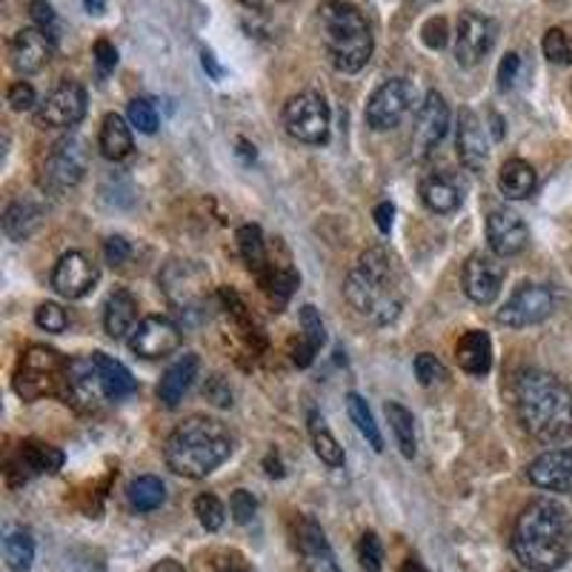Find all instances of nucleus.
I'll list each match as a JSON object with an SVG mask.
<instances>
[{"mask_svg":"<svg viewBox=\"0 0 572 572\" xmlns=\"http://www.w3.org/2000/svg\"><path fill=\"white\" fill-rule=\"evenodd\" d=\"M504 278H507V269H504V258H498L496 252H473L460 273L464 293L478 307H487L501 295Z\"/></svg>","mask_w":572,"mask_h":572,"instance_id":"f8f14e48","label":"nucleus"},{"mask_svg":"<svg viewBox=\"0 0 572 572\" xmlns=\"http://www.w3.org/2000/svg\"><path fill=\"white\" fill-rule=\"evenodd\" d=\"M86 172V149L81 138L57 140L52 152L46 155L41 169V189L50 195H63L84 181Z\"/></svg>","mask_w":572,"mask_h":572,"instance_id":"1a4fd4ad","label":"nucleus"},{"mask_svg":"<svg viewBox=\"0 0 572 572\" xmlns=\"http://www.w3.org/2000/svg\"><path fill=\"white\" fill-rule=\"evenodd\" d=\"M455 358H458L460 370L469 372V375H487L492 370V341L484 329H473L458 341Z\"/></svg>","mask_w":572,"mask_h":572,"instance_id":"cd10ccee","label":"nucleus"},{"mask_svg":"<svg viewBox=\"0 0 572 572\" xmlns=\"http://www.w3.org/2000/svg\"><path fill=\"white\" fill-rule=\"evenodd\" d=\"M7 100L14 113H29V109H35L38 95L35 89H32V84H27V81H14L7 92Z\"/></svg>","mask_w":572,"mask_h":572,"instance_id":"de8ad7c7","label":"nucleus"},{"mask_svg":"<svg viewBox=\"0 0 572 572\" xmlns=\"http://www.w3.org/2000/svg\"><path fill=\"white\" fill-rule=\"evenodd\" d=\"M347 412H349V421L358 426V433L367 438V444H370L375 453H384V435H381V430H378L375 419H372L370 406H367V401L358 395V392H349L347 395Z\"/></svg>","mask_w":572,"mask_h":572,"instance_id":"58836bf2","label":"nucleus"},{"mask_svg":"<svg viewBox=\"0 0 572 572\" xmlns=\"http://www.w3.org/2000/svg\"><path fill=\"white\" fill-rule=\"evenodd\" d=\"M70 361L50 347H29L14 367L12 386L23 401H41L46 395H63Z\"/></svg>","mask_w":572,"mask_h":572,"instance_id":"423d86ee","label":"nucleus"},{"mask_svg":"<svg viewBox=\"0 0 572 572\" xmlns=\"http://www.w3.org/2000/svg\"><path fill=\"white\" fill-rule=\"evenodd\" d=\"M404 572H430V570H426V566L421 564L419 559H410V561H406V564H404Z\"/></svg>","mask_w":572,"mask_h":572,"instance_id":"bf43d9fd","label":"nucleus"},{"mask_svg":"<svg viewBox=\"0 0 572 572\" xmlns=\"http://www.w3.org/2000/svg\"><path fill=\"white\" fill-rule=\"evenodd\" d=\"M84 7L89 9L92 14H104V9H106V3L104 0H84Z\"/></svg>","mask_w":572,"mask_h":572,"instance_id":"13d9d810","label":"nucleus"},{"mask_svg":"<svg viewBox=\"0 0 572 572\" xmlns=\"http://www.w3.org/2000/svg\"><path fill=\"white\" fill-rule=\"evenodd\" d=\"M572 550V518L555 498H536L512 530V555L527 572H555Z\"/></svg>","mask_w":572,"mask_h":572,"instance_id":"f257e3e1","label":"nucleus"},{"mask_svg":"<svg viewBox=\"0 0 572 572\" xmlns=\"http://www.w3.org/2000/svg\"><path fill=\"white\" fill-rule=\"evenodd\" d=\"M284 126L300 144L321 147L329 140V106L318 92H300L284 106Z\"/></svg>","mask_w":572,"mask_h":572,"instance_id":"6e6552de","label":"nucleus"},{"mask_svg":"<svg viewBox=\"0 0 572 572\" xmlns=\"http://www.w3.org/2000/svg\"><path fill=\"white\" fill-rule=\"evenodd\" d=\"M415 375H419L421 386H435L447 378V367L435 356H430V352H421V356L415 358Z\"/></svg>","mask_w":572,"mask_h":572,"instance_id":"c03bdc74","label":"nucleus"},{"mask_svg":"<svg viewBox=\"0 0 572 572\" xmlns=\"http://www.w3.org/2000/svg\"><path fill=\"white\" fill-rule=\"evenodd\" d=\"M183 343V332L181 327L163 315H149L144 321L135 327V332L129 336V349H133L138 358H167L172 352H178Z\"/></svg>","mask_w":572,"mask_h":572,"instance_id":"dca6fc26","label":"nucleus"},{"mask_svg":"<svg viewBox=\"0 0 572 572\" xmlns=\"http://www.w3.org/2000/svg\"><path fill=\"white\" fill-rule=\"evenodd\" d=\"M516 410L527 435L541 444H559L572 435V390L552 372H518Z\"/></svg>","mask_w":572,"mask_h":572,"instance_id":"f03ea898","label":"nucleus"},{"mask_svg":"<svg viewBox=\"0 0 572 572\" xmlns=\"http://www.w3.org/2000/svg\"><path fill=\"white\" fill-rule=\"evenodd\" d=\"M421 41H424V46H430V50H444L449 41V27L444 18H430V21L424 23V29H421Z\"/></svg>","mask_w":572,"mask_h":572,"instance_id":"09e8293b","label":"nucleus"},{"mask_svg":"<svg viewBox=\"0 0 572 572\" xmlns=\"http://www.w3.org/2000/svg\"><path fill=\"white\" fill-rule=\"evenodd\" d=\"M195 516L198 521H201L203 530H221L226 521V510L224 504L218 501V496H212V492H203V496L195 498Z\"/></svg>","mask_w":572,"mask_h":572,"instance_id":"a19ab883","label":"nucleus"},{"mask_svg":"<svg viewBox=\"0 0 572 572\" xmlns=\"http://www.w3.org/2000/svg\"><path fill=\"white\" fill-rule=\"evenodd\" d=\"M498 27L492 18L478 12H460L458 29H455V61L460 66H475L496 46Z\"/></svg>","mask_w":572,"mask_h":572,"instance_id":"ddd939ff","label":"nucleus"},{"mask_svg":"<svg viewBox=\"0 0 572 572\" xmlns=\"http://www.w3.org/2000/svg\"><path fill=\"white\" fill-rule=\"evenodd\" d=\"M95 61H98V70L106 75V72H113L118 66V50L109 41H98L95 43Z\"/></svg>","mask_w":572,"mask_h":572,"instance_id":"603ef678","label":"nucleus"},{"mask_svg":"<svg viewBox=\"0 0 572 572\" xmlns=\"http://www.w3.org/2000/svg\"><path fill=\"white\" fill-rule=\"evenodd\" d=\"M541 52L555 66H572V35H566L564 29H547Z\"/></svg>","mask_w":572,"mask_h":572,"instance_id":"ea45409f","label":"nucleus"},{"mask_svg":"<svg viewBox=\"0 0 572 572\" xmlns=\"http://www.w3.org/2000/svg\"><path fill=\"white\" fill-rule=\"evenodd\" d=\"M86 115V89L77 81H61L46 95L38 109V124L43 129H70L77 126Z\"/></svg>","mask_w":572,"mask_h":572,"instance_id":"4468645a","label":"nucleus"},{"mask_svg":"<svg viewBox=\"0 0 572 572\" xmlns=\"http://www.w3.org/2000/svg\"><path fill=\"white\" fill-rule=\"evenodd\" d=\"M230 512L237 523H250L258 512V498L252 496L250 489H235L230 498Z\"/></svg>","mask_w":572,"mask_h":572,"instance_id":"49530a36","label":"nucleus"},{"mask_svg":"<svg viewBox=\"0 0 572 572\" xmlns=\"http://www.w3.org/2000/svg\"><path fill=\"white\" fill-rule=\"evenodd\" d=\"M226 572H244V570H226Z\"/></svg>","mask_w":572,"mask_h":572,"instance_id":"680f3d73","label":"nucleus"},{"mask_svg":"<svg viewBox=\"0 0 572 572\" xmlns=\"http://www.w3.org/2000/svg\"><path fill=\"white\" fill-rule=\"evenodd\" d=\"M135 321H138V300H135V295L129 289H115L104 309L106 336L113 338V341H120L129 332H135Z\"/></svg>","mask_w":572,"mask_h":572,"instance_id":"bb28decb","label":"nucleus"},{"mask_svg":"<svg viewBox=\"0 0 572 572\" xmlns=\"http://www.w3.org/2000/svg\"><path fill=\"white\" fill-rule=\"evenodd\" d=\"M66 404H72L81 412L98 410L100 401L106 399L104 384H100L98 367L89 358H72L70 367H66V384H63V395Z\"/></svg>","mask_w":572,"mask_h":572,"instance_id":"f3484780","label":"nucleus"},{"mask_svg":"<svg viewBox=\"0 0 572 572\" xmlns=\"http://www.w3.org/2000/svg\"><path fill=\"white\" fill-rule=\"evenodd\" d=\"M518 66H521V61H518L516 52H507L501 66H498V84H501V89H510L512 81H516L518 75Z\"/></svg>","mask_w":572,"mask_h":572,"instance_id":"864d4df0","label":"nucleus"},{"mask_svg":"<svg viewBox=\"0 0 572 572\" xmlns=\"http://www.w3.org/2000/svg\"><path fill=\"white\" fill-rule=\"evenodd\" d=\"M552 309H555V295H552L550 286L521 284L498 313V324L510 329L536 327V324L550 318Z\"/></svg>","mask_w":572,"mask_h":572,"instance_id":"9d476101","label":"nucleus"},{"mask_svg":"<svg viewBox=\"0 0 572 572\" xmlns=\"http://www.w3.org/2000/svg\"><path fill=\"white\" fill-rule=\"evenodd\" d=\"M63 467V453L52 444H41V441H27L21 444L18 455L9 460V481L27 484L35 475H52Z\"/></svg>","mask_w":572,"mask_h":572,"instance_id":"6ab92c4d","label":"nucleus"},{"mask_svg":"<svg viewBox=\"0 0 572 572\" xmlns=\"http://www.w3.org/2000/svg\"><path fill=\"white\" fill-rule=\"evenodd\" d=\"M343 293H347L349 304L358 309V315L370 318L378 327L395 321L404 307L401 278L392 266V258L381 246L363 252L356 269L349 273Z\"/></svg>","mask_w":572,"mask_h":572,"instance_id":"20e7f679","label":"nucleus"},{"mask_svg":"<svg viewBox=\"0 0 572 572\" xmlns=\"http://www.w3.org/2000/svg\"><path fill=\"white\" fill-rule=\"evenodd\" d=\"M392 218H395V206H392L390 201L378 203V206H375V226H378V230H381V232H384V235H390Z\"/></svg>","mask_w":572,"mask_h":572,"instance_id":"5fc2aeb1","label":"nucleus"},{"mask_svg":"<svg viewBox=\"0 0 572 572\" xmlns=\"http://www.w3.org/2000/svg\"><path fill=\"white\" fill-rule=\"evenodd\" d=\"M241 3H244V7H250V9H261L266 0H241Z\"/></svg>","mask_w":572,"mask_h":572,"instance_id":"052dcab7","label":"nucleus"},{"mask_svg":"<svg viewBox=\"0 0 572 572\" xmlns=\"http://www.w3.org/2000/svg\"><path fill=\"white\" fill-rule=\"evenodd\" d=\"M455 149H458L460 163L469 172H484L489 161V140L481 118L473 109H460L458 113V135H455Z\"/></svg>","mask_w":572,"mask_h":572,"instance_id":"4be33fe9","label":"nucleus"},{"mask_svg":"<svg viewBox=\"0 0 572 572\" xmlns=\"http://www.w3.org/2000/svg\"><path fill=\"white\" fill-rule=\"evenodd\" d=\"M384 412L386 419H390L392 435L399 441L401 455L412 460L419 455V438H415V419H412V412L406 410L404 404H399V401H390V404L384 406Z\"/></svg>","mask_w":572,"mask_h":572,"instance_id":"e433bc0d","label":"nucleus"},{"mask_svg":"<svg viewBox=\"0 0 572 572\" xmlns=\"http://www.w3.org/2000/svg\"><path fill=\"white\" fill-rule=\"evenodd\" d=\"M203 70H210L212 77H221V66H218L210 52H203Z\"/></svg>","mask_w":572,"mask_h":572,"instance_id":"4d7b16f0","label":"nucleus"},{"mask_svg":"<svg viewBox=\"0 0 572 572\" xmlns=\"http://www.w3.org/2000/svg\"><path fill=\"white\" fill-rule=\"evenodd\" d=\"M419 192L426 210L435 212V215H449V212L460 210L467 187L453 172H430L424 174Z\"/></svg>","mask_w":572,"mask_h":572,"instance_id":"b1692460","label":"nucleus"},{"mask_svg":"<svg viewBox=\"0 0 572 572\" xmlns=\"http://www.w3.org/2000/svg\"><path fill=\"white\" fill-rule=\"evenodd\" d=\"M447 129H449L447 100H444L441 92H430L424 104H421L415 129H412V140H410L412 158H415V161H424V158H430V155L435 152V147H438L441 140H444Z\"/></svg>","mask_w":572,"mask_h":572,"instance_id":"2eb2a0df","label":"nucleus"},{"mask_svg":"<svg viewBox=\"0 0 572 572\" xmlns=\"http://www.w3.org/2000/svg\"><path fill=\"white\" fill-rule=\"evenodd\" d=\"M158 284H161L163 295L172 307H178L183 313H192V309H201L212 293L210 269L201 266L198 261H181L174 258L158 275Z\"/></svg>","mask_w":572,"mask_h":572,"instance_id":"0eeeda50","label":"nucleus"},{"mask_svg":"<svg viewBox=\"0 0 572 572\" xmlns=\"http://www.w3.org/2000/svg\"><path fill=\"white\" fill-rule=\"evenodd\" d=\"M104 255H106V261H109V264L120 266V264H126V261H129V255H133V246H129V241H124L120 235H115V237H109V241H106Z\"/></svg>","mask_w":572,"mask_h":572,"instance_id":"3c124183","label":"nucleus"},{"mask_svg":"<svg viewBox=\"0 0 572 572\" xmlns=\"http://www.w3.org/2000/svg\"><path fill=\"white\" fill-rule=\"evenodd\" d=\"M126 498H129V504H133L138 512H152L167 501V487H163L161 478H155V475H140V478H135V481L129 484Z\"/></svg>","mask_w":572,"mask_h":572,"instance_id":"4c0bfd02","label":"nucleus"},{"mask_svg":"<svg viewBox=\"0 0 572 572\" xmlns=\"http://www.w3.org/2000/svg\"><path fill=\"white\" fill-rule=\"evenodd\" d=\"M3 559L12 572H29L35 564V538L23 527H14L3 538Z\"/></svg>","mask_w":572,"mask_h":572,"instance_id":"c9c22d12","label":"nucleus"},{"mask_svg":"<svg viewBox=\"0 0 572 572\" xmlns=\"http://www.w3.org/2000/svg\"><path fill=\"white\" fill-rule=\"evenodd\" d=\"M152 572H187V570H183V566L178 564V561L167 559V561H158V564L152 566Z\"/></svg>","mask_w":572,"mask_h":572,"instance_id":"6e6d98bb","label":"nucleus"},{"mask_svg":"<svg viewBox=\"0 0 572 572\" xmlns=\"http://www.w3.org/2000/svg\"><path fill=\"white\" fill-rule=\"evenodd\" d=\"M129 124L144 135L158 133V109L152 106V100L135 98L133 104H129Z\"/></svg>","mask_w":572,"mask_h":572,"instance_id":"37998d69","label":"nucleus"},{"mask_svg":"<svg viewBox=\"0 0 572 572\" xmlns=\"http://www.w3.org/2000/svg\"><path fill=\"white\" fill-rule=\"evenodd\" d=\"M35 324L41 329H46V332H63V329L70 327V315H66V309L57 307V304H41L35 313Z\"/></svg>","mask_w":572,"mask_h":572,"instance_id":"a18cd8bd","label":"nucleus"},{"mask_svg":"<svg viewBox=\"0 0 572 572\" xmlns=\"http://www.w3.org/2000/svg\"><path fill=\"white\" fill-rule=\"evenodd\" d=\"M318 21H321L324 50L338 72L352 75L370 63L375 41H372V29L361 9L343 3V0H327L318 9Z\"/></svg>","mask_w":572,"mask_h":572,"instance_id":"39448f33","label":"nucleus"},{"mask_svg":"<svg viewBox=\"0 0 572 572\" xmlns=\"http://www.w3.org/2000/svg\"><path fill=\"white\" fill-rule=\"evenodd\" d=\"M100 273L98 266L86 258L84 252H66L61 261L55 264V273H52V286L61 298H86V295L95 289Z\"/></svg>","mask_w":572,"mask_h":572,"instance_id":"a211bd4d","label":"nucleus"},{"mask_svg":"<svg viewBox=\"0 0 572 572\" xmlns=\"http://www.w3.org/2000/svg\"><path fill=\"white\" fill-rule=\"evenodd\" d=\"M198 370H201L198 356L187 352V356L178 358V361L163 372L161 384H158V399H161V404L167 406V410H174V406L181 404L183 395H187L189 386H192V381L198 378Z\"/></svg>","mask_w":572,"mask_h":572,"instance_id":"a878e982","label":"nucleus"},{"mask_svg":"<svg viewBox=\"0 0 572 572\" xmlns=\"http://www.w3.org/2000/svg\"><path fill=\"white\" fill-rule=\"evenodd\" d=\"M235 438L226 430V424L206 415L187 419L181 426H174V433L167 438L163 447V460L174 475L201 481L206 475L215 473L224 460H230Z\"/></svg>","mask_w":572,"mask_h":572,"instance_id":"7ed1b4c3","label":"nucleus"},{"mask_svg":"<svg viewBox=\"0 0 572 572\" xmlns=\"http://www.w3.org/2000/svg\"><path fill=\"white\" fill-rule=\"evenodd\" d=\"M43 210L32 201H14L9 203L7 212H3V232H7L12 241H23L32 232L41 226Z\"/></svg>","mask_w":572,"mask_h":572,"instance_id":"72a5a7b5","label":"nucleus"},{"mask_svg":"<svg viewBox=\"0 0 572 572\" xmlns=\"http://www.w3.org/2000/svg\"><path fill=\"white\" fill-rule=\"evenodd\" d=\"M300 347L293 349V361L298 363V367H309L313 363V358L318 356L324 349V343H327V329H324V321L321 315H318V309L313 307V304H307V307H300Z\"/></svg>","mask_w":572,"mask_h":572,"instance_id":"7c9ffc66","label":"nucleus"},{"mask_svg":"<svg viewBox=\"0 0 572 572\" xmlns=\"http://www.w3.org/2000/svg\"><path fill=\"white\" fill-rule=\"evenodd\" d=\"M98 147L100 155L106 161H126L135 149L133 140V124H126L120 115H106L104 124H100V135H98Z\"/></svg>","mask_w":572,"mask_h":572,"instance_id":"c85d7f7f","label":"nucleus"},{"mask_svg":"<svg viewBox=\"0 0 572 572\" xmlns=\"http://www.w3.org/2000/svg\"><path fill=\"white\" fill-rule=\"evenodd\" d=\"M538 187V174L536 169L530 167L527 161L521 158H512L501 167L498 172V189H501L504 198H510V201H523V198H530Z\"/></svg>","mask_w":572,"mask_h":572,"instance_id":"2f4dec72","label":"nucleus"},{"mask_svg":"<svg viewBox=\"0 0 572 572\" xmlns=\"http://www.w3.org/2000/svg\"><path fill=\"white\" fill-rule=\"evenodd\" d=\"M527 224L521 215L512 210H492L487 218V241L489 250L496 252L498 258H516L527 246Z\"/></svg>","mask_w":572,"mask_h":572,"instance_id":"412c9836","label":"nucleus"},{"mask_svg":"<svg viewBox=\"0 0 572 572\" xmlns=\"http://www.w3.org/2000/svg\"><path fill=\"white\" fill-rule=\"evenodd\" d=\"M358 561H361L363 572H381L384 570V544L375 532H363L358 541Z\"/></svg>","mask_w":572,"mask_h":572,"instance_id":"79ce46f5","label":"nucleus"},{"mask_svg":"<svg viewBox=\"0 0 572 572\" xmlns=\"http://www.w3.org/2000/svg\"><path fill=\"white\" fill-rule=\"evenodd\" d=\"M309 438H313L315 455H318L327 467H343V460H347L343 447L338 444V438L332 435V430L327 426V421H324L315 410L309 412Z\"/></svg>","mask_w":572,"mask_h":572,"instance_id":"f704fd0d","label":"nucleus"},{"mask_svg":"<svg viewBox=\"0 0 572 572\" xmlns=\"http://www.w3.org/2000/svg\"><path fill=\"white\" fill-rule=\"evenodd\" d=\"M29 14H32V21H35V27L41 29V32H46L50 38H55V9L46 3V0H29Z\"/></svg>","mask_w":572,"mask_h":572,"instance_id":"8fccbe9b","label":"nucleus"},{"mask_svg":"<svg viewBox=\"0 0 572 572\" xmlns=\"http://www.w3.org/2000/svg\"><path fill=\"white\" fill-rule=\"evenodd\" d=\"M298 550L300 555H304V561H307L309 572H341V566H338L336 561V552H332L327 536H324V530L313 518H304V521H300Z\"/></svg>","mask_w":572,"mask_h":572,"instance_id":"393cba45","label":"nucleus"},{"mask_svg":"<svg viewBox=\"0 0 572 572\" xmlns=\"http://www.w3.org/2000/svg\"><path fill=\"white\" fill-rule=\"evenodd\" d=\"M412 100H415V86L406 77H392L372 92L370 104H367V126H372L375 133L395 129L410 113Z\"/></svg>","mask_w":572,"mask_h":572,"instance_id":"9b49d317","label":"nucleus"},{"mask_svg":"<svg viewBox=\"0 0 572 572\" xmlns=\"http://www.w3.org/2000/svg\"><path fill=\"white\" fill-rule=\"evenodd\" d=\"M52 57V38L38 27L21 29L9 41V63L18 75H35Z\"/></svg>","mask_w":572,"mask_h":572,"instance_id":"aec40b11","label":"nucleus"},{"mask_svg":"<svg viewBox=\"0 0 572 572\" xmlns=\"http://www.w3.org/2000/svg\"><path fill=\"white\" fill-rule=\"evenodd\" d=\"M92 361H95V367H98L100 384H104V392L109 401L129 399V395L138 390L133 372L126 370L120 361H115L113 356H106V352H92Z\"/></svg>","mask_w":572,"mask_h":572,"instance_id":"c756f323","label":"nucleus"},{"mask_svg":"<svg viewBox=\"0 0 572 572\" xmlns=\"http://www.w3.org/2000/svg\"><path fill=\"white\" fill-rule=\"evenodd\" d=\"M237 250H241L244 264L250 266V273L264 284L266 275L273 273V264H269V255H266L264 232H261V226L255 224L241 226V230H237Z\"/></svg>","mask_w":572,"mask_h":572,"instance_id":"473e14b6","label":"nucleus"},{"mask_svg":"<svg viewBox=\"0 0 572 572\" xmlns=\"http://www.w3.org/2000/svg\"><path fill=\"white\" fill-rule=\"evenodd\" d=\"M527 478L547 492H572V449H547L527 467Z\"/></svg>","mask_w":572,"mask_h":572,"instance_id":"5701e85b","label":"nucleus"}]
</instances>
